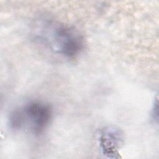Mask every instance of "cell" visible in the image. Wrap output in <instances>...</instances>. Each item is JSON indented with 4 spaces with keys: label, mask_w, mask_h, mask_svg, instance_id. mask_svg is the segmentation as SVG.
Here are the masks:
<instances>
[{
    "label": "cell",
    "mask_w": 159,
    "mask_h": 159,
    "mask_svg": "<svg viewBox=\"0 0 159 159\" xmlns=\"http://www.w3.org/2000/svg\"><path fill=\"white\" fill-rule=\"evenodd\" d=\"M123 142V135L120 129L115 127H107L100 134L99 144L104 155L109 158L119 157V149Z\"/></svg>",
    "instance_id": "3"
},
{
    "label": "cell",
    "mask_w": 159,
    "mask_h": 159,
    "mask_svg": "<svg viewBox=\"0 0 159 159\" xmlns=\"http://www.w3.org/2000/svg\"><path fill=\"white\" fill-rule=\"evenodd\" d=\"M52 117V110L48 104L32 101L11 111L7 120L9 128L14 130L39 135L48 127Z\"/></svg>",
    "instance_id": "2"
},
{
    "label": "cell",
    "mask_w": 159,
    "mask_h": 159,
    "mask_svg": "<svg viewBox=\"0 0 159 159\" xmlns=\"http://www.w3.org/2000/svg\"><path fill=\"white\" fill-rule=\"evenodd\" d=\"M34 37L40 44L61 57L72 58L84 47V40L74 27L55 19L42 18L36 22Z\"/></svg>",
    "instance_id": "1"
}]
</instances>
